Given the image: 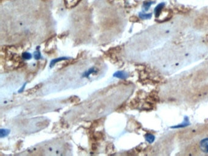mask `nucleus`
I'll return each mask as SVG.
<instances>
[{"mask_svg":"<svg viewBox=\"0 0 208 156\" xmlns=\"http://www.w3.org/2000/svg\"><path fill=\"white\" fill-rule=\"evenodd\" d=\"M198 148L201 152L208 153V137L200 140L198 143Z\"/></svg>","mask_w":208,"mask_h":156,"instance_id":"1","label":"nucleus"},{"mask_svg":"<svg viewBox=\"0 0 208 156\" xmlns=\"http://www.w3.org/2000/svg\"><path fill=\"white\" fill-rule=\"evenodd\" d=\"M80 1L81 0H64V4L67 8L70 9L76 6Z\"/></svg>","mask_w":208,"mask_h":156,"instance_id":"2","label":"nucleus"},{"mask_svg":"<svg viewBox=\"0 0 208 156\" xmlns=\"http://www.w3.org/2000/svg\"><path fill=\"white\" fill-rule=\"evenodd\" d=\"M164 7H165L164 3H161L159 4L158 5L155 7L154 10V15H155L156 17H158V16L160 15L161 13H162L163 10L164 9Z\"/></svg>","mask_w":208,"mask_h":156,"instance_id":"3","label":"nucleus"},{"mask_svg":"<svg viewBox=\"0 0 208 156\" xmlns=\"http://www.w3.org/2000/svg\"><path fill=\"white\" fill-rule=\"evenodd\" d=\"M128 76H129L128 73H127L125 72H123V71H118V72H116L113 75V77L118 79H126Z\"/></svg>","mask_w":208,"mask_h":156,"instance_id":"4","label":"nucleus"},{"mask_svg":"<svg viewBox=\"0 0 208 156\" xmlns=\"http://www.w3.org/2000/svg\"><path fill=\"white\" fill-rule=\"evenodd\" d=\"M67 59H69V57H58V58L54 59H53L52 60H51V62H50V68H52L53 66H54V65H55L56 63L62 61V60H67Z\"/></svg>","mask_w":208,"mask_h":156,"instance_id":"5","label":"nucleus"},{"mask_svg":"<svg viewBox=\"0 0 208 156\" xmlns=\"http://www.w3.org/2000/svg\"><path fill=\"white\" fill-rule=\"evenodd\" d=\"M97 73V70H95V68H91L89 70H88L87 71H86V72H84V73L83 75V78H89V76H90L91 74L92 73Z\"/></svg>","mask_w":208,"mask_h":156,"instance_id":"6","label":"nucleus"},{"mask_svg":"<svg viewBox=\"0 0 208 156\" xmlns=\"http://www.w3.org/2000/svg\"><path fill=\"white\" fill-rule=\"evenodd\" d=\"M139 18L142 20L150 19L152 16V13H145L143 12H140L139 14Z\"/></svg>","mask_w":208,"mask_h":156,"instance_id":"7","label":"nucleus"},{"mask_svg":"<svg viewBox=\"0 0 208 156\" xmlns=\"http://www.w3.org/2000/svg\"><path fill=\"white\" fill-rule=\"evenodd\" d=\"M10 131L8 129H1L0 130V136L1 138L7 137L10 134Z\"/></svg>","mask_w":208,"mask_h":156,"instance_id":"8","label":"nucleus"},{"mask_svg":"<svg viewBox=\"0 0 208 156\" xmlns=\"http://www.w3.org/2000/svg\"><path fill=\"white\" fill-rule=\"evenodd\" d=\"M153 3H154V2L151 1H148L144 2L143 4V8L144 9V10H145V11L148 10V9L150 8V7H151V6L152 5Z\"/></svg>","mask_w":208,"mask_h":156,"instance_id":"9","label":"nucleus"},{"mask_svg":"<svg viewBox=\"0 0 208 156\" xmlns=\"http://www.w3.org/2000/svg\"><path fill=\"white\" fill-rule=\"evenodd\" d=\"M145 140H146L147 142H148V143H153V142H154V139H155L154 136L151 134H147L145 135Z\"/></svg>","mask_w":208,"mask_h":156,"instance_id":"10","label":"nucleus"},{"mask_svg":"<svg viewBox=\"0 0 208 156\" xmlns=\"http://www.w3.org/2000/svg\"><path fill=\"white\" fill-rule=\"evenodd\" d=\"M32 57H33L32 54L30 53H28V52H24V53H23L22 54V57L23 59L30 60V59H31Z\"/></svg>","mask_w":208,"mask_h":156,"instance_id":"11","label":"nucleus"},{"mask_svg":"<svg viewBox=\"0 0 208 156\" xmlns=\"http://www.w3.org/2000/svg\"><path fill=\"white\" fill-rule=\"evenodd\" d=\"M41 57H42V55H41L40 51H39V49H37V50L34 53V58L36 60H39L40 59Z\"/></svg>","mask_w":208,"mask_h":156,"instance_id":"12","label":"nucleus"},{"mask_svg":"<svg viewBox=\"0 0 208 156\" xmlns=\"http://www.w3.org/2000/svg\"><path fill=\"white\" fill-rule=\"evenodd\" d=\"M26 84H27V83L26 82L25 84H24L23 85V86H22V87L20 89V90L18 91V93H22V92H23V91H24V90H25V87H26Z\"/></svg>","mask_w":208,"mask_h":156,"instance_id":"13","label":"nucleus"},{"mask_svg":"<svg viewBox=\"0 0 208 156\" xmlns=\"http://www.w3.org/2000/svg\"><path fill=\"white\" fill-rule=\"evenodd\" d=\"M130 21H131V22H138V21H139V19H138V18H137L136 16H132V17H131Z\"/></svg>","mask_w":208,"mask_h":156,"instance_id":"14","label":"nucleus"},{"mask_svg":"<svg viewBox=\"0 0 208 156\" xmlns=\"http://www.w3.org/2000/svg\"><path fill=\"white\" fill-rule=\"evenodd\" d=\"M207 40H208V35H207Z\"/></svg>","mask_w":208,"mask_h":156,"instance_id":"15","label":"nucleus"},{"mask_svg":"<svg viewBox=\"0 0 208 156\" xmlns=\"http://www.w3.org/2000/svg\"><path fill=\"white\" fill-rule=\"evenodd\" d=\"M43 1H46V0H43Z\"/></svg>","mask_w":208,"mask_h":156,"instance_id":"16","label":"nucleus"}]
</instances>
